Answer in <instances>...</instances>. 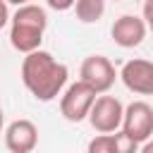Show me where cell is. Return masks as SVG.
Here are the masks:
<instances>
[{
    "mask_svg": "<svg viewBox=\"0 0 153 153\" xmlns=\"http://www.w3.org/2000/svg\"><path fill=\"white\" fill-rule=\"evenodd\" d=\"M122 120H124V105L115 96H98L93 108H91V112H88V122L98 134L120 131Z\"/></svg>",
    "mask_w": 153,
    "mask_h": 153,
    "instance_id": "4",
    "label": "cell"
},
{
    "mask_svg": "<svg viewBox=\"0 0 153 153\" xmlns=\"http://www.w3.org/2000/svg\"><path fill=\"white\" fill-rule=\"evenodd\" d=\"M67 79H69L67 65L55 60L53 53L48 50H33L22 60V81L26 91L41 103H48L62 96Z\"/></svg>",
    "mask_w": 153,
    "mask_h": 153,
    "instance_id": "1",
    "label": "cell"
},
{
    "mask_svg": "<svg viewBox=\"0 0 153 153\" xmlns=\"http://www.w3.org/2000/svg\"><path fill=\"white\" fill-rule=\"evenodd\" d=\"M10 19H12V14H10V10H7V2L0 0V29H5V26L10 24Z\"/></svg>",
    "mask_w": 153,
    "mask_h": 153,
    "instance_id": "15",
    "label": "cell"
},
{
    "mask_svg": "<svg viewBox=\"0 0 153 153\" xmlns=\"http://www.w3.org/2000/svg\"><path fill=\"white\" fill-rule=\"evenodd\" d=\"M146 33H148V26H146L143 17H136V14H122L110 26V36H112V41L120 48H136V45H141Z\"/></svg>",
    "mask_w": 153,
    "mask_h": 153,
    "instance_id": "8",
    "label": "cell"
},
{
    "mask_svg": "<svg viewBox=\"0 0 153 153\" xmlns=\"http://www.w3.org/2000/svg\"><path fill=\"white\" fill-rule=\"evenodd\" d=\"M74 12L81 24H96L105 14V0H76Z\"/></svg>",
    "mask_w": 153,
    "mask_h": 153,
    "instance_id": "10",
    "label": "cell"
},
{
    "mask_svg": "<svg viewBox=\"0 0 153 153\" xmlns=\"http://www.w3.org/2000/svg\"><path fill=\"white\" fill-rule=\"evenodd\" d=\"M112 2H122V0H112Z\"/></svg>",
    "mask_w": 153,
    "mask_h": 153,
    "instance_id": "19",
    "label": "cell"
},
{
    "mask_svg": "<svg viewBox=\"0 0 153 153\" xmlns=\"http://www.w3.org/2000/svg\"><path fill=\"white\" fill-rule=\"evenodd\" d=\"M79 76L100 96V93H108L112 88L120 72L115 69V65L105 55H88V57H84V62L79 67Z\"/></svg>",
    "mask_w": 153,
    "mask_h": 153,
    "instance_id": "5",
    "label": "cell"
},
{
    "mask_svg": "<svg viewBox=\"0 0 153 153\" xmlns=\"http://www.w3.org/2000/svg\"><path fill=\"white\" fill-rule=\"evenodd\" d=\"M86 153H115V146H112V134H96V136L88 141Z\"/></svg>",
    "mask_w": 153,
    "mask_h": 153,
    "instance_id": "12",
    "label": "cell"
},
{
    "mask_svg": "<svg viewBox=\"0 0 153 153\" xmlns=\"http://www.w3.org/2000/svg\"><path fill=\"white\" fill-rule=\"evenodd\" d=\"M139 153H153V139H148L146 143H141V148H139Z\"/></svg>",
    "mask_w": 153,
    "mask_h": 153,
    "instance_id": "16",
    "label": "cell"
},
{
    "mask_svg": "<svg viewBox=\"0 0 153 153\" xmlns=\"http://www.w3.org/2000/svg\"><path fill=\"white\" fill-rule=\"evenodd\" d=\"M141 14H143V22L153 36V0H143V7H141Z\"/></svg>",
    "mask_w": 153,
    "mask_h": 153,
    "instance_id": "14",
    "label": "cell"
},
{
    "mask_svg": "<svg viewBox=\"0 0 153 153\" xmlns=\"http://www.w3.org/2000/svg\"><path fill=\"white\" fill-rule=\"evenodd\" d=\"M122 84L136 96H153V62L143 57L127 60L120 69Z\"/></svg>",
    "mask_w": 153,
    "mask_h": 153,
    "instance_id": "7",
    "label": "cell"
},
{
    "mask_svg": "<svg viewBox=\"0 0 153 153\" xmlns=\"http://www.w3.org/2000/svg\"><path fill=\"white\" fill-rule=\"evenodd\" d=\"M7 5H17V7H24V5H31V0H5Z\"/></svg>",
    "mask_w": 153,
    "mask_h": 153,
    "instance_id": "17",
    "label": "cell"
},
{
    "mask_svg": "<svg viewBox=\"0 0 153 153\" xmlns=\"http://www.w3.org/2000/svg\"><path fill=\"white\" fill-rule=\"evenodd\" d=\"M98 93L86 84V81H74L65 88V93L60 96V115L67 122H81L88 120V112L96 103Z\"/></svg>",
    "mask_w": 153,
    "mask_h": 153,
    "instance_id": "3",
    "label": "cell"
},
{
    "mask_svg": "<svg viewBox=\"0 0 153 153\" xmlns=\"http://www.w3.org/2000/svg\"><path fill=\"white\" fill-rule=\"evenodd\" d=\"M5 146L10 153H31L38 146V127L31 120H14L5 127Z\"/></svg>",
    "mask_w": 153,
    "mask_h": 153,
    "instance_id": "9",
    "label": "cell"
},
{
    "mask_svg": "<svg viewBox=\"0 0 153 153\" xmlns=\"http://www.w3.org/2000/svg\"><path fill=\"white\" fill-rule=\"evenodd\" d=\"M0 134H5V112L0 108Z\"/></svg>",
    "mask_w": 153,
    "mask_h": 153,
    "instance_id": "18",
    "label": "cell"
},
{
    "mask_svg": "<svg viewBox=\"0 0 153 153\" xmlns=\"http://www.w3.org/2000/svg\"><path fill=\"white\" fill-rule=\"evenodd\" d=\"M74 2L76 0H45V5L55 12H67V10H74Z\"/></svg>",
    "mask_w": 153,
    "mask_h": 153,
    "instance_id": "13",
    "label": "cell"
},
{
    "mask_svg": "<svg viewBox=\"0 0 153 153\" xmlns=\"http://www.w3.org/2000/svg\"><path fill=\"white\" fill-rule=\"evenodd\" d=\"M48 29V14L41 5H24L17 7V12L10 19V43L17 53H33L41 50L43 33Z\"/></svg>",
    "mask_w": 153,
    "mask_h": 153,
    "instance_id": "2",
    "label": "cell"
},
{
    "mask_svg": "<svg viewBox=\"0 0 153 153\" xmlns=\"http://www.w3.org/2000/svg\"><path fill=\"white\" fill-rule=\"evenodd\" d=\"M122 131L129 134L136 143H146L153 136V108L146 100H131L124 108Z\"/></svg>",
    "mask_w": 153,
    "mask_h": 153,
    "instance_id": "6",
    "label": "cell"
},
{
    "mask_svg": "<svg viewBox=\"0 0 153 153\" xmlns=\"http://www.w3.org/2000/svg\"><path fill=\"white\" fill-rule=\"evenodd\" d=\"M112 146H115V153H139V148H141V143H136L122 129L112 134Z\"/></svg>",
    "mask_w": 153,
    "mask_h": 153,
    "instance_id": "11",
    "label": "cell"
}]
</instances>
